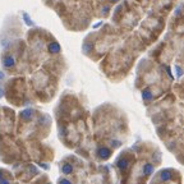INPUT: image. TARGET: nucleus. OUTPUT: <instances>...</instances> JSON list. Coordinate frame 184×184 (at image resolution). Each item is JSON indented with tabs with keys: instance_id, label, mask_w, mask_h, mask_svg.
<instances>
[{
	"instance_id": "obj_1",
	"label": "nucleus",
	"mask_w": 184,
	"mask_h": 184,
	"mask_svg": "<svg viewBox=\"0 0 184 184\" xmlns=\"http://www.w3.org/2000/svg\"><path fill=\"white\" fill-rule=\"evenodd\" d=\"M14 63H16V60H14L13 56H5V58L3 59V64L5 67H13Z\"/></svg>"
},
{
	"instance_id": "obj_4",
	"label": "nucleus",
	"mask_w": 184,
	"mask_h": 184,
	"mask_svg": "<svg viewBox=\"0 0 184 184\" xmlns=\"http://www.w3.org/2000/svg\"><path fill=\"white\" fill-rule=\"evenodd\" d=\"M1 96H3V90L0 88V97H1Z\"/></svg>"
},
{
	"instance_id": "obj_5",
	"label": "nucleus",
	"mask_w": 184,
	"mask_h": 184,
	"mask_svg": "<svg viewBox=\"0 0 184 184\" xmlns=\"http://www.w3.org/2000/svg\"><path fill=\"white\" fill-rule=\"evenodd\" d=\"M3 77H4V74H3L1 72H0V78H3Z\"/></svg>"
},
{
	"instance_id": "obj_2",
	"label": "nucleus",
	"mask_w": 184,
	"mask_h": 184,
	"mask_svg": "<svg viewBox=\"0 0 184 184\" xmlns=\"http://www.w3.org/2000/svg\"><path fill=\"white\" fill-rule=\"evenodd\" d=\"M49 49H50L51 52H59L60 51V46L58 44H51L50 46H49Z\"/></svg>"
},
{
	"instance_id": "obj_6",
	"label": "nucleus",
	"mask_w": 184,
	"mask_h": 184,
	"mask_svg": "<svg viewBox=\"0 0 184 184\" xmlns=\"http://www.w3.org/2000/svg\"><path fill=\"white\" fill-rule=\"evenodd\" d=\"M114 1H115V0H114Z\"/></svg>"
},
{
	"instance_id": "obj_3",
	"label": "nucleus",
	"mask_w": 184,
	"mask_h": 184,
	"mask_svg": "<svg viewBox=\"0 0 184 184\" xmlns=\"http://www.w3.org/2000/svg\"><path fill=\"white\" fill-rule=\"evenodd\" d=\"M23 17H24V19H26V21H27V24H33V22H32V21H31L30 18H28L27 13H24V14H23Z\"/></svg>"
}]
</instances>
